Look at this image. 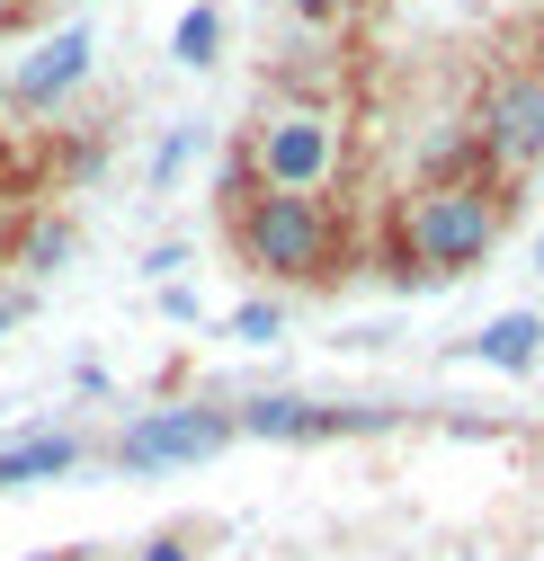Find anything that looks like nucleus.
Masks as SVG:
<instances>
[{"mask_svg": "<svg viewBox=\"0 0 544 561\" xmlns=\"http://www.w3.org/2000/svg\"><path fill=\"white\" fill-rule=\"evenodd\" d=\"M518 215V187L509 179H464V187H411L384 224V276L393 286H446V276L483 267L500 250Z\"/></svg>", "mask_w": 544, "mask_h": 561, "instance_id": "nucleus-1", "label": "nucleus"}, {"mask_svg": "<svg viewBox=\"0 0 544 561\" xmlns=\"http://www.w3.org/2000/svg\"><path fill=\"white\" fill-rule=\"evenodd\" d=\"M224 232L241 250V267H259L268 286H339L358 267V241L339 224L330 196H295V187H250L224 205Z\"/></svg>", "mask_w": 544, "mask_h": 561, "instance_id": "nucleus-2", "label": "nucleus"}, {"mask_svg": "<svg viewBox=\"0 0 544 561\" xmlns=\"http://www.w3.org/2000/svg\"><path fill=\"white\" fill-rule=\"evenodd\" d=\"M259 187H295V196H321L339 179V152H349V125H339V107H304V99H277L241 144Z\"/></svg>", "mask_w": 544, "mask_h": 561, "instance_id": "nucleus-3", "label": "nucleus"}, {"mask_svg": "<svg viewBox=\"0 0 544 561\" xmlns=\"http://www.w3.org/2000/svg\"><path fill=\"white\" fill-rule=\"evenodd\" d=\"M233 437L241 428H233L224 401H161V410H134L125 428H116L107 463L134 472V481H152V472H179V463H215Z\"/></svg>", "mask_w": 544, "mask_h": 561, "instance_id": "nucleus-4", "label": "nucleus"}, {"mask_svg": "<svg viewBox=\"0 0 544 561\" xmlns=\"http://www.w3.org/2000/svg\"><path fill=\"white\" fill-rule=\"evenodd\" d=\"M473 134H483L491 170L518 187L535 161H544V62H518V72H491L483 81V107H473Z\"/></svg>", "mask_w": 544, "mask_h": 561, "instance_id": "nucleus-5", "label": "nucleus"}, {"mask_svg": "<svg viewBox=\"0 0 544 561\" xmlns=\"http://www.w3.org/2000/svg\"><path fill=\"white\" fill-rule=\"evenodd\" d=\"M233 428L259 437V446H321V437H375L393 428V410L375 401H304V392H259L233 410Z\"/></svg>", "mask_w": 544, "mask_h": 561, "instance_id": "nucleus-6", "label": "nucleus"}, {"mask_svg": "<svg viewBox=\"0 0 544 561\" xmlns=\"http://www.w3.org/2000/svg\"><path fill=\"white\" fill-rule=\"evenodd\" d=\"M90 62H99V36H90V27H54L45 45H27L10 72H0V90H10L19 116H54L63 99L90 81Z\"/></svg>", "mask_w": 544, "mask_h": 561, "instance_id": "nucleus-7", "label": "nucleus"}, {"mask_svg": "<svg viewBox=\"0 0 544 561\" xmlns=\"http://www.w3.org/2000/svg\"><path fill=\"white\" fill-rule=\"evenodd\" d=\"M81 463H90V446L72 428H36L19 446H0V490H36V481H63V472H81Z\"/></svg>", "mask_w": 544, "mask_h": 561, "instance_id": "nucleus-8", "label": "nucleus"}, {"mask_svg": "<svg viewBox=\"0 0 544 561\" xmlns=\"http://www.w3.org/2000/svg\"><path fill=\"white\" fill-rule=\"evenodd\" d=\"M464 357L473 366H500V375H526L535 357H544V312H500V321H483L464 339Z\"/></svg>", "mask_w": 544, "mask_h": 561, "instance_id": "nucleus-9", "label": "nucleus"}, {"mask_svg": "<svg viewBox=\"0 0 544 561\" xmlns=\"http://www.w3.org/2000/svg\"><path fill=\"white\" fill-rule=\"evenodd\" d=\"M72 241H81L72 215H27V232H19V267H27V276H54L63 259H72Z\"/></svg>", "mask_w": 544, "mask_h": 561, "instance_id": "nucleus-10", "label": "nucleus"}, {"mask_svg": "<svg viewBox=\"0 0 544 561\" xmlns=\"http://www.w3.org/2000/svg\"><path fill=\"white\" fill-rule=\"evenodd\" d=\"M170 54L188 62V72H206V62L224 54V10H215V0H196V10L179 19V36H170Z\"/></svg>", "mask_w": 544, "mask_h": 561, "instance_id": "nucleus-11", "label": "nucleus"}, {"mask_svg": "<svg viewBox=\"0 0 544 561\" xmlns=\"http://www.w3.org/2000/svg\"><path fill=\"white\" fill-rule=\"evenodd\" d=\"M99 161H107V134H63V144H54V179H63V187L90 179Z\"/></svg>", "mask_w": 544, "mask_h": 561, "instance_id": "nucleus-12", "label": "nucleus"}, {"mask_svg": "<svg viewBox=\"0 0 544 561\" xmlns=\"http://www.w3.org/2000/svg\"><path fill=\"white\" fill-rule=\"evenodd\" d=\"M277 330H286V312L268 304V295H250V304L233 312V339H250V347H259V339H277Z\"/></svg>", "mask_w": 544, "mask_h": 561, "instance_id": "nucleus-13", "label": "nucleus"}, {"mask_svg": "<svg viewBox=\"0 0 544 561\" xmlns=\"http://www.w3.org/2000/svg\"><path fill=\"white\" fill-rule=\"evenodd\" d=\"M188 152H196V134H188V125H170V134H161V152H152V187H170V179L188 170Z\"/></svg>", "mask_w": 544, "mask_h": 561, "instance_id": "nucleus-14", "label": "nucleus"}, {"mask_svg": "<svg viewBox=\"0 0 544 561\" xmlns=\"http://www.w3.org/2000/svg\"><path fill=\"white\" fill-rule=\"evenodd\" d=\"M134 561H196V535H179V526H170V535H152Z\"/></svg>", "mask_w": 544, "mask_h": 561, "instance_id": "nucleus-15", "label": "nucleus"}, {"mask_svg": "<svg viewBox=\"0 0 544 561\" xmlns=\"http://www.w3.org/2000/svg\"><path fill=\"white\" fill-rule=\"evenodd\" d=\"M286 10H295V19H313V27H339V19L358 10V0H286Z\"/></svg>", "mask_w": 544, "mask_h": 561, "instance_id": "nucleus-16", "label": "nucleus"}, {"mask_svg": "<svg viewBox=\"0 0 544 561\" xmlns=\"http://www.w3.org/2000/svg\"><path fill=\"white\" fill-rule=\"evenodd\" d=\"M27 321V295H0V330H19Z\"/></svg>", "mask_w": 544, "mask_h": 561, "instance_id": "nucleus-17", "label": "nucleus"}, {"mask_svg": "<svg viewBox=\"0 0 544 561\" xmlns=\"http://www.w3.org/2000/svg\"><path fill=\"white\" fill-rule=\"evenodd\" d=\"M19 10H27V0H0V27H10V19H19Z\"/></svg>", "mask_w": 544, "mask_h": 561, "instance_id": "nucleus-18", "label": "nucleus"}, {"mask_svg": "<svg viewBox=\"0 0 544 561\" xmlns=\"http://www.w3.org/2000/svg\"><path fill=\"white\" fill-rule=\"evenodd\" d=\"M63 561H99V552H63Z\"/></svg>", "mask_w": 544, "mask_h": 561, "instance_id": "nucleus-19", "label": "nucleus"}, {"mask_svg": "<svg viewBox=\"0 0 544 561\" xmlns=\"http://www.w3.org/2000/svg\"><path fill=\"white\" fill-rule=\"evenodd\" d=\"M0 107H10V90H0Z\"/></svg>", "mask_w": 544, "mask_h": 561, "instance_id": "nucleus-20", "label": "nucleus"}]
</instances>
